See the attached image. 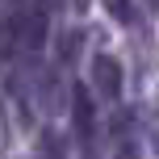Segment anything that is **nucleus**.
Masks as SVG:
<instances>
[{
  "instance_id": "f257e3e1",
  "label": "nucleus",
  "mask_w": 159,
  "mask_h": 159,
  "mask_svg": "<svg viewBox=\"0 0 159 159\" xmlns=\"http://www.w3.org/2000/svg\"><path fill=\"white\" fill-rule=\"evenodd\" d=\"M71 117H75V138L84 147V155L92 159L96 151V105H92V92L88 88H71Z\"/></svg>"
},
{
  "instance_id": "f03ea898",
  "label": "nucleus",
  "mask_w": 159,
  "mask_h": 159,
  "mask_svg": "<svg viewBox=\"0 0 159 159\" xmlns=\"http://www.w3.org/2000/svg\"><path fill=\"white\" fill-rule=\"evenodd\" d=\"M92 84H96V92H101V101H117L121 96V63L113 55H96L92 59Z\"/></svg>"
},
{
  "instance_id": "7ed1b4c3",
  "label": "nucleus",
  "mask_w": 159,
  "mask_h": 159,
  "mask_svg": "<svg viewBox=\"0 0 159 159\" xmlns=\"http://www.w3.org/2000/svg\"><path fill=\"white\" fill-rule=\"evenodd\" d=\"M38 159H67V147H63V138H59L55 130H46V134L38 138Z\"/></svg>"
},
{
  "instance_id": "20e7f679",
  "label": "nucleus",
  "mask_w": 159,
  "mask_h": 159,
  "mask_svg": "<svg viewBox=\"0 0 159 159\" xmlns=\"http://www.w3.org/2000/svg\"><path fill=\"white\" fill-rule=\"evenodd\" d=\"M109 13H117V21H130V8H126V0H109Z\"/></svg>"
},
{
  "instance_id": "39448f33",
  "label": "nucleus",
  "mask_w": 159,
  "mask_h": 159,
  "mask_svg": "<svg viewBox=\"0 0 159 159\" xmlns=\"http://www.w3.org/2000/svg\"><path fill=\"white\" fill-rule=\"evenodd\" d=\"M4 138H8V126H4V109H0V151H4Z\"/></svg>"
}]
</instances>
